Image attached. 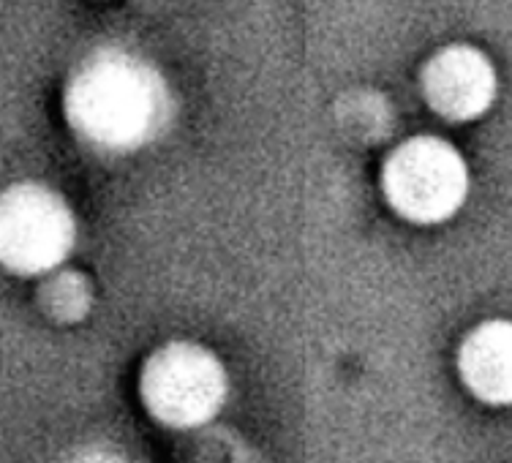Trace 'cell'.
Here are the masks:
<instances>
[{
    "instance_id": "8992f818",
    "label": "cell",
    "mask_w": 512,
    "mask_h": 463,
    "mask_svg": "<svg viewBox=\"0 0 512 463\" xmlns=\"http://www.w3.org/2000/svg\"><path fill=\"white\" fill-rule=\"evenodd\" d=\"M455 371L466 393L480 404L512 406V319H483L463 335Z\"/></svg>"
},
{
    "instance_id": "5b68a950",
    "label": "cell",
    "mask_w": 512,
    "mask_h": 463,
    "mask_svg": "<svg viewBox=\"0 0 512 463\" xmlns=\"http://www.w3.org/2000/svg\"><path fill=\"white\" fill-rule=\"evenodd\" d=\"M420 93L425 107L444 123H474L499 99V71L483 47L453 41L423 63Z\"/></svg>"
},
{
    "instance_id": "6da1fadb",
    "label": "cell",
    "mask_w": 512,
    "mask_h": 463,
    "mask_svg": "<svg viewBox=\"0 0 512 463\" xmlns=\"http://www.w3.org/2000/svg\"><path fill=\"white\" fill-rule=\"evenodd\" d=\"M60 112L90 150L134 153L164 131L172 118V93L150 60L123 47H101L71 69Z\"/></svg>"
},
{
    "instance_id": "3957f363",
    "label": "cell",
    "mask_w": 512,
    "mask_h": 463,
    "mask_svg": "<svg viewBox=\"0 0 512 463\" xmlns=\"http://www.w3.org/2000/svg\"><path fill=\"white\" fill-rule=\"evenodd\" d=\"M139 401L164 428L194 431L216 420L229 398L224 360L197 341H169L139 368Z\"/></svg>"
},
{
    "instance_id": "52a82bcc",
    "label": "cell",
    "mask_w": 512,
    "mask_h": 463,
    "mask_svg": "<svg viewBox=\"0 0 512 463\" xmlns=\"http://www.w3.org/2000/svg\"><path fill=\"white\" fill-rule=\"evenodd\" d=\"M47 308L55 319H79L88 311V289L85 281L79 278L63 276L60 270V281H52L47 289Z\"/></svg>"
},
{
    "instance_id": "277c9868",
    "label": "cell",
    "mask_w": 512,
    "mask_h": 463,
    "mask_svg": "<svg viewBox=\"0 0 512 463\" xmlns=\"http://www.w3.org/2000/svg\"><path fill=\"white\" fill-rule=\"evenodd\" d=\"M77 240V213L58 188L39 180L0 188V270L20 278H47L63 270Z\"/></svg>"
},
{
    "instance_id": "7a4b0ae2",
    "label": "cell",
    "mask_w": 512,
    "mask_h": 463,
    "mask_svg": "<svg viewBox=\"0 0 512 463\" xmlns=\"http://www.w3.org/2000/svg\"><path fill=\"white\" fill-rule=\"evenodd\" d=\"M384 205L414 227H439L463 210L472 194V169L458 145L436 134L398 142L379 167Z\"/></svg>"
}]
</instances>
